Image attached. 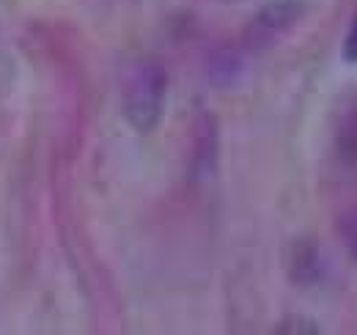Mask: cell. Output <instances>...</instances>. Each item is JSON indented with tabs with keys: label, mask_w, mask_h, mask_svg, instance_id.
<instances>
[{
	"label": "cell",
	"mask_w": 357,
	"mask_h": 335,
	"mask_svg": "<svg viewBox=\"0 0 357 335\" xmlns=\"http://www.w3.org/2000/svg\"><path fill=\"white\" fill-rule=\"evenodd\" d=\"M344 58L349 64H357V17L352 28H349V34H347V39H344Z\"/></svg>",
	"instance_id": "cell-4"
},
{
	"label": "cell",
	"mask_w": 357,
	"mask_h": 335,
	"mask_svg": "<svg viewBox=\"0 0 357 335\" xmlns=\"http://www.w3.org/2000/svg\"><path fill=\"white\" fill-rule=\"evenodd\" d=\"M355 253H357V245H355Z\"/></svg>",
	"instance_id": "cell-5"
},
{
	"label": "cell",
	"mask_w": 357,
	"mask_h": 335,
	"mask_svg": "<svg viewBox=\"0 0 357 335\" xmlns=\"http://www.w3.org/2000/svg\"><path fill=\"white\" fill-rule=\"evenodd\" d=\"M168 96V75L157 61H140L127 75L121 110L135 132H151L160 124Z\"/></svg>",
	"instance_id": "cell-1"
},
{
	"label": "cell",
	"mask_w": 357,
	"mask_h": 335,
	"mask_svg": "<svg viewBox=\"0 0 357 335\" xmlns=\"http://www.w3.org/2000/svg\"><path fill=\"white\" fill-rule=\"evenodd\" d=\"M305 14L303 0H269L264 8L256 11L250 28H248V44L250 47H267L278 36H283L289 28H294Z\"/></svg>",
	"instance_id": "cell-2"
},
{
	"label": "cell",
	"mask_w": 357,
	"mask_h": 335,
	"mask_svg": "<svg viewBox=\"0 0 357 335\" xmlns=\"http://www.w3.org/2000/svg\"><path fill=\"white\" fill-rule=\"evenodd\" d=\"M275 330L278 333H319V327L313 325L311 319H303V316H289Z\"/></svg>",
	"instance_id": "cell-3"
}]
</instances>
